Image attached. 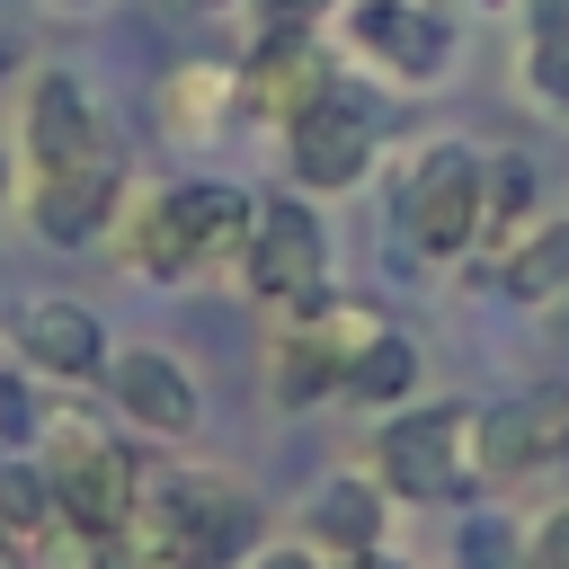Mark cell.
<instances>
[{
  "label": "cell",
  "mask_w": 569,
  "mask_h": 569,
  "mask_svg": "<svg viewBox=\"0 0 569 569\" xmlns=\"http://www.w3.org/2000/svg\"><path fill=\"white\" fill-rule=\"evenodd\" d=\"M249 222H258V196L231 187V178H178V187H142L116 204L107 240L133 276L151 284H187L204 267H231L240 276V249H249Z\"/></svg>",
  "instance_id": "obj_1"
},
{
  "label": "cell",
  "mask_w": 569,
  "mask_h": 569,
  "mask_svg": "<svg viewBox=\"0 0 569 569\" xmlns=\"http://www.w3.org/2000/svg\"><path fill=\"white\" fill-rule=\"evenodd\" d=\"M36 471L53 480V507L80 525V533H124L133 507H142V453L133 436L98 427V418H44L36 436Z\"/></svg>",
  "instance_id": "obj_2"
},
{
  "label": "cell",
  "mask_w": 569,
  "mask_h": 569,
  "mask_svg": "<svg viewBox=\"0 0 569 569\" xmlns=\"http://www.w3.org/2000/svg\"><path fill=\"white\" fill-rule=\"evenodd\" d=\"M382 471V489L391 498H436V507H471L480 489H489V471H480V409L471 400H436V409H391V427H382V453H373Z\"/></svg>",
  "instance_id": "obj_3"
},
{
  "label": "cell",
  "mask_w": 569,
  "mask_h": 569,
  "mask_svg": "<svg viewBox=\"0 0 569 569\" xmlns=\"http://www.w3.org/2000/svg\"><path fill=\"white\" fill-rule=\"evenodd\" d=\"M489 231V160L462 142H427L400 178V240L427 258H462Z\"/></svg>",
  "instance_id": "obj_4"
},
{
  "label": "cell",
  "mask_w": 569,
  "mask_h": 569,
  "mask_svg": "<svg viewBox=\"0 0 569 569\" xmlns=\"http://www.w3.org/2000/svg\"><path fill=\"white\" fill-rule=\"evenodd\" d=\"M240 293H258V302H276V311H302V302L329 293V231H320L311 196L258 204L249 249H240Z\"/></svg>",
  "instance_id": "obj_5"
},
{
  "label": "cell",
  "mask_w": 569,
  "mask_h": 569,
  "mask_svg": "<svg viewBox=\"0 0 569 569\" xmlns=\"http://www.w3.org/2000/svg\"><path fill=\"white\" fill-rule=\"evenodd\" d=\"M107 400H116V418H124L133 436H151V445H187V436L204 427L196 373H187L169 347H151V338H133V347L107 356Z\"/></svg>",
  "instance_id": "obj_6"
},
{
  "label": "cell",
  "mask_w": 569,
  "mask_h": 569,
  "mask_svg": "<svg viewBox=\"0 0 569 569\" xmlns=\"http://www.w3.org/2000/svg\"><path fill=\"white\" fill-rule=\"evenodd\" d=\"M338 36H347L382 80H400V89H427V80H445V62H453V27H445L436 9H418V0H338Z\"/></svg>",
  "instance_id": "obj_7"
},
{
  "label": "cell",
  "mask_w": 569,
  "mask_h": 569,
  "mask_svg": "<svg viewBox=\"0 0 569 569\" xmlns=\"http://www.w3.org/2000/svg\"><path fill=\"white\" fill-rule=\"evenodd\" d=\"M329 98V53L311 44V27H267L258 36V53L231 71V107L249 116V124H267V133H284L302 107H320Z\"/></svg>",
  "instance_id": "obj_8"
},
{
  "label": "cell",
  "mask_w": 569,
  "mask_h": 569,
  "mask_svg": "<svg viewBox=\"0 0 569 569\" xmlns=\"http://www.w3.org/2000/svg\"><path fill=\"white\" fill-rule=\"evenodd\" d=\"M18 142H27V169H36V178L98 160V151H107V116H98L89 80H80V71H62V62L27 71V116H18Z\"/></svg>",
  "instance_id": "obj_9"
},
{
  "label": "cell",
  "mask_w": 569,
  "mask_h": 569,
  "mask_svg": "<svg viewBox=\"0 0 569 569\" xmlns=\"http://www.w3.org/2000/svg\"><path fill=\"white\" fill-rule=\"evenodd\" d=\"M365 169H373V124L338 89L284 124V178H293V196H347Z\"/></svg>",
  "instance_id": "obj_10"
},
{
  "label": "cell",
  "mask_w": 569,
  "mask_h": 569,
  "mask_svg": "<svg viewBox=\"0 0 569 569\" xmlns=\"http://www.w3.org/2000/svg\"><path fill=\"white\" fill-rule=\"evenodd\" d=\"M9 347L36 365V373H53V382H98L107 373V320L89 311V302H71V293H27L18 311H9Z\"/></svg>",
  "instance_id": "obj_11"
},
{
  "label": "cell",
  "mask_w": 569,
  "mask_h": 569,
  "mask_svg": "<svg viewBox=\"0 0 569 569\" xmlns=\"http://www.w3.org/2000/svg\"><path fill=\"white\" fill-rule=\"evenodd\" d=\"M116 204H124V160H116V142H107L98 160H80V169H53V178H36V231H44L53 249L107 240Z\"/></svg>",
  "instance_id": "obj_12"
},
{
  "label": "cell",
  "mask_w": 569,
  "mask_h": 569,
  "mask_svg": "<svg viewBox=\"0 0 569 569\" xmlns=\"http://www.w3.org/2000/svg\"><path fill=\"white\" fill-rule=\"evenodd\" d=\"M382 533H391V489L365 480V471H329V480L302 498V542H311L320 560H338V551H373Z\"/></svg>",
  "instance_id": "obj_13"
},
{
  "label": "cell",
  "mask_w": 569,
  "mask_h": 569,
  "mask_svg": "<svg viewBox=\"0 0 569 569\" xmlns=\"http://www.w3.org/2000/svg\"><path fill=\"white\" fill-rule=\"evenodd\" d=\"M560 427H569V391H525V400L480 409V471L489 480H516V471L551 462L560 453Z\"/></svg>",
  "instance_id": "obj_14"
},
{
  "label": "cell",
  "mask_w": 569,
  "mask_h": 569,
  "mask_svg": "<svg viewBox=\"0 0 569 569\" xmlns=\"http://www.w3.org/2000/svg\"><path fill=\"white\" fill-rule=\"evenodd\" d=\"M338 382H347V365H338V356H329V347H320V338H311V329L284 311V329L267 338V400L311 409V400H329Z\"/></svg>",
  "instance_id": "obj_15"
},
{
  "label": "cell",
  "mask_w": 569,
  "mask_h": 569,
  "mask_svg": "<svg viewBox=\"0 0 569 569\" xmlns=\"http://www.w3.org/2000/svg\"><path fill=\"white\" fill-rule=\"evenodd\" d=\"M418 373H427V365H418V347H409V338L382 320V329H373V338L347 356V382H338V391H347L356 409H409Z\"/></svg>",
  "instance_id": "obj_16"
},
{
  "label": "cell",
  "mask_w": 569,
  "mask_h": 569,
  "mask_svg": "<svg viewBox=\"0 0 569 569\" xmlns=\"http://www.w3.org/2000/svg\"><path fill=\"white\" fill-rule=\"evenodd\" d=\"M498 284H507L516 302H551V293H569V213H542L516 249H498Z\"/></svg>",
  "instance_id": "obj_17"
},
{
  "label": "cell",
  "mask_w": 569,
  "mask_h": 569,
  "mask_svg": "<svg viewBox=\"0 0 569 569\" xmlns=\"http://www.w3.org/2000/svg\"><path fill=\"white\" fill-rule=\"evenodd\" d=\"M222 107H231V71H222V62H178V71L160 80V124H169V133H204Z\"/></svg>",
  "instance_id": "obj_18"
},
{
  "label": "cell",
  "mask_w": 569,
  "mask_h": 569,
  "mask_svg": "<svg viewBox=\"0 0 569 569\" xmlns=\"http://www.w3.org/2000/svg\"><path fill=\"white\" fill-rule=\"evenodd\" d=\"M525 89L551 116H569V9H542L533 18V36H525Z\"/></svg>",
  "instance_id": "obj_19"
},
{
  "label": "cell",
  "mask_w": 569,
  "mask_h": 569,
  "mask_svg": "<svg viewBox=\"0 0 569 569\" xmlns=\"http://www.w3.org/2000/svg\"><path fill=\"white\" fill-rule=\"evenodd\" d=\"M516 551H525V533H516L507 516H489V507H471L462 533H453V560H462V569H516Z\"/></svg>",
  "instance_id": "obj_20"
},
{
  "label": "cell",
  "mask_w": 569,
  "mask_h": 569,
  "mask_svg": "<svg viewBox=\"0 0 569 569\" xmlns=\"http://www.w3.org/2000/svg\"><path fill=\"white\" fill-rule=\"evenodd\" d=\"M36 436H44V409H36V391H27L18 373H0V462L36 453Z\"/></svg>",
  "instance_id": "obj_21"
},
{
  "label": "cell",
  "mask_w": 569,
  "mask_h": 569,
  "mask_svg": "<svg viewBox=\"0 0 569 569\" xmlns=\"http://www.w3.org/2000/svg\"><path fill=\"white\" fill-rule=\"evenodd\" d=\"M516 569H569V507H551V516H542V525L525 533Z\"/></svg>",
  "instance_id": "obj_22"
},
{
  "label": "cell",
  "mask_w": 569,
  "mask_h": 569,
  "mask_svg": "<svg viewBox=\"0 0 569 569\" xmlns=\"http://www.w3.org/2000/svg\"><path fill=\"white\" fill-rule=\"evenodd\" d=\"M240 569H320V551H311V542H258Z\"/></svg>",
  "instance_id": "obj_23"
},
{
  "label": "cell",
  "mask_w": 569,
  "mask_h": 569,
  "mask_svg": "<svg viewBox=\"0 0 569 569\" xmlns=\"http://www.w3.org/2000/svg\"><path fill=\"white\" fill-rule=\"evenodd\" d=\"M338 0H258V18L267 27H311V18H329Z\"/></svg>",
  "instance_id": "obj_24"
},
{
  "label": "cell",
  "mask_w": 569,
  "mask_h": 569,
  "mask_svg": "<svg viewBox=\"0 0 569 569\" xmlns=\"http://www.w3.org/2000/svg\"><path fill=\"white\" fill-rule=\"evenodd\" d=\"M320 569H400V560L373 542V551H338V560H320Z\"/></svg>",
  "instance_id": "obj_25"
},
{
  "label": "cell",
  "mask_w": 569,
  "mask_h": 569,
  "mask_svg": "<svg viewBox=\"0 0 569 569\" xmlns=\"http://www.w3.org/2000/svg\"><path fill=\"white\" fill-rule=\"evenodd\" d=\"M9 71H18V44H9V36H0V80H9Z\"/></svg>",
  "instance_id": "obj_26"
},
{
  "label": "cell",
  "mask_w": 569,
  "mask_h": 569,
  "mask_svg": "<svg viewBox=\"0 0 569 569\" xmlns=\"http://www.w3.org/2000/svg\"><path fill=\"white\" fill-rule=\"evenodd\" d=\"M178 9H240V0H178Z\"/></svg>",
  "instance_id": "obj_27"
},
{
  "label": "cell",
  "mask_w": 569,
  "mask_h": 569,
  "mask_svg": "<svg viewBox=\"0 0 569 569\" xmlns=\"http://www.w3.org/2000/svg\"><path fill=\"white\" fill-rule=\"evenodd\" d=\"M551 462H560V471H569V427H560V453H551Z\"/></svg>",
  "instance_id": "obj_28"
},
{
  "label": "cell",
  "mask_w": 569,
  "mask_h": 569,
  "mask_svg": "<svg viewBox=\"0 0 569 569\" xmlns=\"http://www.w3.org/2000/svg\"><path fill=\"white\" fill-rule=\"evenodd\" d=\"M0 204H9V151H0Z\"/></svg>",
  "instance_id": "obj_29"
},
{
  "label": "cell",
  "mask_w": 569,
  "mask_h": 569,
  "mask_svg": "<svg viewBox=\"0 0 569 569\" xmlns=\"http://www.w3.org/2000/svg\"><path fill=\"white\" fill-rule=\"evenodd\" d=\"M0 560H18V542H9V533H0Z\"/></svg>",
  "instance_id": "obj_30"
},
{
  "label": "cell",
  "mask_w": 569,
  "mask_h": 569,
  "mask_svg": "<svg viewBox=\"0 0 569 569\" xmlns=\"http://www.w3.org/2000/svg\"><path fill=\"white\" fill-rule=\"evenodd\" d=\"M0 569H18V560H0Z\"/></svg>",
  "instance_id": "obj_31"
},
{
  "label": "cell",
  "mask_w": 569,
  "mask_h": 569,
  "mask_svg": "<svg viewBox=\"0 0 569 569\" xmlns=\"http://www.w3.org/2000/svg\"><path fill=\"white\" fill-rule=\"evenodd\" d=\"M551 9H560V0H551Z\"/></svg>",
  "instance_id": "obj_32"
}]
</instances>
